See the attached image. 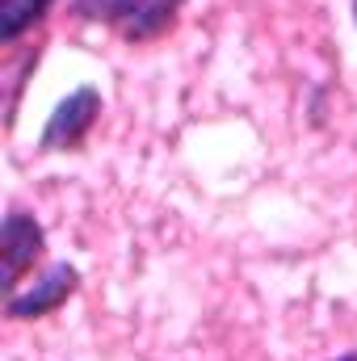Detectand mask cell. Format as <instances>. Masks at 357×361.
<instances>
[{
  "label": "cell",
  "mask_w": 357,
  "mask_h": 361,
  "mask_svg": "<svg viewBox=\"0 0 357 361\" xmlns=\"http://www.w3.org/2000/svg\"><path fill=\"white\" fill-rule=\"evenodd\" d=\"M185 0H76V13L105 21L126 42H156L177 25Z\"/></svg>",
  "instance_id": "cell-1"
},
{
  "label": "cell",
  "mask_w": 357,
  "mask_h": 361,
  "mask_svg": "<svg viewBox=\"0 0 357 361\" xmlns=\"http://www.w3.org/2000/svg\"><path fill=\"white\" fill-rule=\"evenodd\" d=\"M337 361H357V353H345V357H337Z\"/></svg>",
  "instance_id": "cell-6"
},
{
  "label": "cell",
  "mask_w": 357,
  "mask_h": 361,
  "mask_svg": "<svg viewBox=\"0 0 357 361\" xmlns=\"http://www.w3.org/2000/svg\"><path fill=\"white\" fill-rule=\"evenodd\" d=\"M97 118H101V92L89 89V85L76 89V92H68V97L55 105V114L47 118L38 147H42V152H68V147H80L85 135L97 126Z\"/></svg>",
  "instance_id": "cell-3"
},
{
  "label": "cell",
  "mask_w": 357,
  "mask_h": 361,
  "mask_svg": "<svg viewBox=\"0 0 357 361\" xmlns=\"http://www.w3.org/2000/svg\"><path fill=\"white\" fill-rule=\"evenodd\" d=\"M76 286H80V269L68 265V261H59V265H51L47 273H38L30 290L8 294L4 298V315L8 319H42L51 311H59L76 294Z\"/></svg>",
  "instance_id": "cell-4"
},
{
  "label": "cell",
  "mask_w": 357,
  "mask_h": 361,
  "mask_svg": "<svg viewBox=\"0 0 357 361\" xmlns=\"http://www.w3.org/2000/svg\"><path fill=\"white\" fill-rule=\"evenodd\" d=\"M42 248H47V231L34 214L25 210H8L4 214V227H0V261H4V298L17 294L21 277L42 261Z\"/></svg>",
  "instance_id": "cell-2"
},
{
  "label": "cell",
  "mask_w": 357,
  "mask_h": 361,
  "mask_svg": "<svg viewBox=\"0 0 357 361\" xmlns=\"http://www.w3.org/2000/svg\"><path fill=\"white\" fill-rule=\"evenodd\" d=\"M55 0H0V42H17L25 30H34Z\"/></svg>",
  "instance_id": "cell-5"
},
{
  "label": "cell",
  "mask_w": 357,
  "mask_h": 361,
  "mask_svg": "<svg viewBox=\"0 0 357 361\" xmlns=\"http://www.w3.org/2000/svg\"><path fill=\"white\" fill-rule=\"evenodd\" d=\"M353 21H357V0H353Z\"/></svg>",
  "instance_id": "cell-7"
}]
</instances>
